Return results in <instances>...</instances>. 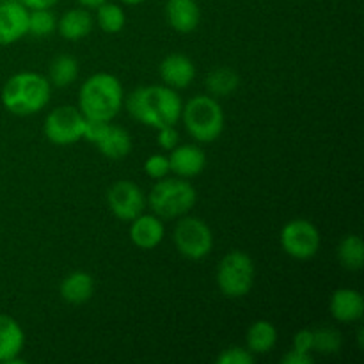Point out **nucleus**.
Here are the masks:
<instances>
[{"instance_id":"1","label":"nucleus","mask_w":364,"mask_h":364,"mask_svg":"<svg viewBox=\"0 0 364 364\" xmlns=\"http://www.w3.org/2000/svg\"><path fill=\"white\" fill-rule=\"evenodd\" d=\"M127 110L137 123L149 128L174 127L181 117L180 95L164 84L142 85L127 96Z\"/></svg>"},{"instance_id":"2","label":"nucleus","mask_w":364,"mask_h":364,"mask_svg":"<svg viewBox=\"0 0 364 364\" xmlns=\"http://www.w3.org/2000/svg\"><path fill=\"white\" fill-rule=\"evenodd\" d=\"M124 89L119 78L107 71L91 75L78 92V109L85 119L112 121L123 109Z\"/></svg>"},{"instance_id":"3","label":"nucleus","mask_w":364,"mask_h":364,"mask_svg":"<svg viewBox=\"0 0 364 364\" xmlns=\"http://www.w3.org/2000/svg\"><path fill=\"white\" fill-rule=\"evenodd\" d=\"M52 98V84L36 71L14 73L2 87V105L14 116H32L45 109Z\"/></svg>"},{"instance_id":"4","label":"nucleus","mask_w":364,"mask_h":364,"mask_svg":"<svg viewBox=\"0 0 364 364\" xmlns=\"http://www.w3.org/2000/svg\"><path fill=\"white\" fill-rule=\"evenodd\" d=\"M149 208L160 219H180L187 215L198 203V191L185 178H162L156 180L146 198Z\"/></svg>"},{"instance_id":"5","label":"nucleus","mask_w":364,"mask_h":364,"mask_svg":"<svg viewBox=\"0 0 364 364\" xmlns=\"http://www.w3.org/2000/svg\"><path fill=\"white\" fill-rule=\"evenodd\" d=\"M185 130L194 141L213 142L223 135L226 116L219 100L210 95H198L188 100L181 109Z\"/></svg>"},{"instance_id":"6","label":"nucleus","mask_w":364,"mask_h":364,"mask_svg":"<svg viewBox=\"0 0 364 364\" xmlns=\"http://www.w3.org/2000/svg\"><path fill=\"white\" fill-rule=\"evenodd\" d=\"M255 262L244 251H230L217 265V288L228 299L247 297L255 287Z\"/></svg>"},{"instance_id":"7","label":"nucleus","mask_w":364,"mask_h":364,"mask_svg":"<svg viewBox=\"0 0 364 364\" xmlns=\"http://www.w3.org/2000/svg\"><path fill=\"white\" fill-rule=\"evenodd\" d=\"M173 242L185 259L201 262L213 249L212 228L199 217L183 215L174 226Z\"/></svg>"},{"instance_id":"8","label":"nucleus","mask_w":364,"mask_h":364,"mask_svg":"<svg viewBox=\"0 0 364 364\" xmlns=\"http://www.w3.org/2000/svg\"><path fill=\"white\" fill-rule=\"evenodd\" d=\"M84 139L95 144L98 151L110 160L124 159L132 151L130 132L110 121L85 119Z\"/></svg>"},{"instance_id":"9","label":"nucleus","mask_w":364,"mask_h":364,"mask_svg":"<svg viewBox=\"0 0 364 364\" xmlns=\"http://www.w3.org/2000/svg\"><path fill=\"white\" fill-rule=\"evenodd\" d=\"M279 242L283 251L290 258L311 259L318 255L320 245H322V235L318 228L308 219H294L288 220L279 233Z\"/></svg>"},{"instance_id":"10","label":"nucleus","mask_w":364,"mask_h":364,"mask_svg":"<svg viewBox=\"0 0 364 364\" xmlns=\"http://www.w3.org/2000/svg\"><path fill=\"white\" fill-rule=\"evenodd\" d=\"M84 127L85 116L78 107L60 105L48 112L43 124V134L52 144L70 146L84 139Z\"/></svg>"},{"instance_id":"11","label":"nucleus","mask_w":364,"mask_h":364,"mask_svg":"<svg viewBox=\"0 0 364 364\" xmlns=\"http://www.w3.org/2000/svg\"><path fill=\"white\" fill-rule=\"evenodd\" d=\"M107 205L112 215L123 223H130L144 212L146 194L137 183L130 180H119L107 192Z\"/></svg>"},{"instance_id":"12","label":"nucleus","mask_w":364,"mask_h":364,"mask_svg":"<svg viewBox=\"0 0 364 364\" xmlns=\"http://www.w3.org/2000/svg\"><path fill=\"white\" fill-rule=\"evenodd\" d=\"M28 34V9L20 0L0 2V46L13 45Z\"/></svg>"},{"instance_id":"13","label":"nucleus","mask_w":364,"mask_h":364,"mask_svg":"<svg viewBox=\"0 0 364 364\" xmlns=\"http://www.w3.org/2000/svg\"><path fill=\"white\" fill-rule=\"evenodd\" d=\"M128 235H130V240L135 247L142 249V251H151V249L159 247L166 237L164 219H160L155 213L142 212L141 215L130 220Z\"/></svg>"},{"instance_id":"14","label":"nucleus","mask_w":364,"mask_h":364,"mask_svg":"<svg viewBox=\"0 0 364 364\" xmlns=\"http://www.w3.org/2000/svg\"><path fill=\"white\" fill-rule=\"evenodd\" d=\"M159 75L164 85L174 89H187L196 78V66L191 57L183 53H169L159 66Z\"/></svg>"},{"instance_id":"15","label":"nucleus","mask_w":364,"mask_h":364,"mask_svg":"<svg viewBox=\"0 0 364 364\" xmlns=\"http://www.w3.org/2000/svg\"><path fill=\"white\" fill-rule=\"evenodd\" d=\"M167 159L171 171L185 180L199 176L206 167V153L196 144H178L171 149Z\"/></svg>"},{"instance_id":"16","label":"nucleus","mask_w":364,"mask_h":364,"mask_svg":"<svg viewBox=\"0 0 364 364\" xmlns=\"http://www.w3.org/2000/svg\"><path fill=\"white\" fill-rule=\"evenodd\" d=\"M329 313L336 322L354 323L364 315V299L354 288H340L329 299Z\"/></svg>"},{"instance_id":"17","label":"nucleus","mask_w":364,"mask_h":364,"mask_svg":"<svg viewBox=\"0 0 364 364\" xmlns=\"http://www.w3.org/2000/svg\"><path fill=\"white\" fill-rule=\"evenodd\" d=\"M166 18L169 27L178 34H191L201 21L198 0H167Z\"/></svg>"},{"instance_id":"18","label":"nucleus","mask_w":364,"mask_h":364,"mask_svg":"<svg viewBox=\"0 0 364 364\" xmlns=\"http://www.w3.org/2000/svg\"><path fill=\"white\" fill-rule=\"evenodd\" d=\"M25 347L23 327L9 315H0V363L13 364L20 361Z\"/></svg>"},{"instance_id":"19","label":"nucleus","mask_w":364,"mask_h":364,"mask_svg":"<svg viewBox=\"0 0 364 364\" xmlns=\"http://www.w3.org/2000/svg\"><path fill=\"white\" fill-rule=\"evenodd\" d=\"M59 294L63 301L71 306H82L95 295V279L85 270H75L60 281Z\"/></svg>"},{"instance_id":"20","label":"nucleus","mask_w":364,"mask_h":364,"mask_svg":"<svg viewBox=\"0 0 364 364\" xmlns=\"http://www.w3.org/2000/svg\"><path fill=\"white\" fill-rule=\"evenodd\" d=\"M92 27H95V20L85 7H75V9L66 11L57 20V32L60 34V38L68 39V41H80V39L87 38Z\"/></svg>"},{"instance_id":"21","label":"nucleus","mask_w":364,"mask_h":364,"mask_svg":"<svg viewBox=\"0 0 364 364\" xmlns=\"http://www.w3.org/2000/svg\"><path fill=\"white\" fill-rule=\"evenodd\" d=\"M277 343V329L269 320H256L245 334V348L252 355H263L274 350Z\"/></svg>"},{"instance_id":"22","label":"nucleus","mask_w":364,"mask_h":364,"mask_svg":"<svg viewBox=\"0 0 364 364\" xmlns=\"http://www.w3.org/2000/svg\"><path fill=\"white\" fill-rule=\"evenodd\" d=\"M238 85H240V77L237 71L228 66L215 68L206 77V89L213 98H226V96L233 95Z\"/></svg>"},{"instance_id":"23","label":"nucleus","mask_w":364,"mask_h":364,"mask_svg":"<svg viewBox=\"0 0 364 364\" xmlns=\"http://www.w3.org/2000/svg\"><path fill=\"white\" fill-rule=\"evenodd\" d=\"M338 259L341 267L350 272H359L364 263V244L359 235H347L338 245Z\"/></svg>"},{"instance_id":"24","label":"nucleus","mask_w":364,"mask_h":364,"mask_svg":"<svg viewBox=\"0 0 364 364\" xmlns=\"http://www.w3.org/2000/svg\"><path fill=\"white\" fill-rule=\"evenodd\" d=\"M50 84L55 87H68L78 78V63L71 55H57L50 63L48 77Z\"/></svg>"},{"instance_id":"25","label":"nucleus","mask_w":364,"mask_h":364,"mask_svg":"<svg viewBox=\"0 0 364 364\" xmlns=\"http://www.w3.org/2000/svg\"><path fill=\"white\" fill-rule=\"evenodd\" d=\"M127 23V14L123 7L112 2H103L102 6L96 7V25L102 28L105 34H117L124 28Z\"/></svg>"},{"instance_id":"26","label":"nucleus","mask_w":364,"mask_h":364,"mask_svg":"<svg viewBox=\"0 0 364 364\" xmlns=\"http://www.w3.org/2000/svg\"><path fill=\"white\" fill-rule=\"evenodd\" d=\"M343 345V338H341L340 331L333 329V327H322V329L313 331V352L318 354L331 355L338 354Z\"/></svg>"},{"instance_id":"27","label":"nucleus","mask_w":364,"mask_h":364,"mask_svg":"<svg viewBox=\"0 0 364 364\" xmlns=\"http://www.w3.org/2000/svg\"><path fill=\"white\" fill-rule=\"evenodd\" d=\"M57 31V18L50 9L28 11V34L46 38Z\"/></svg>"},{"instance_id":"28","label":"nucleus","mask_w":364,"mask_h":364,"mask_svg":"<svg viewBox=\"0 0 364 364\" xmlns=\"http://www.w3.org/2000/svg\"><path fill=\"white\" fill-rule=\"evenodd\" d=\"M144 173L146 176H149L151 180H162V178H166L167 174L171 173L167 155H164V153L149 155L144 162Z\"/></svg>"},{"instance_id":"29","label":"nucleus","mask_w":364,"mask_h":364,"mask_svg":"<svg viewBox=\"0 0 364 364\" xmlns=\"http://www.w3.org/2000/svg\"><path fill=\"white\" fill-rule=\"evenodd\" d=\"M217 364H252L255 355L245 347H228L217 355Z\"/></svg>"},{"instance_id":"30","label":"nucleus","mask_w":364,"mask_h":364,"mask_svg":"<svg viewBox=\"0 0 364 364\" xmlns=\"http://www.w3.org/2000/svg\"><path fill=\"white\" fill-rule=\"evenodd\" d=\"M156 132H159L156 134V142H159L160 149H164V151H171V149H174L180 144V134L176 130V124L174 127L159 128Z\"/></svg>"},{"instance_id":"31","label":"nucleus","mask_w":364,"mask_h":364,"mask_svg":"<svg viewBox=\"0 0 364 364\" xmlns=\"http://www.w3.org/2000/svg\"><path fill=\"white\" fill-rule=\"evenodd\" d=\"M294 348L301 352H313V329H301L294 336Z\"/></svg>"},{"instance_id":"32","label":"nucleus","mask_w":364,"mask_h":364,"mask_svg":"<svg viewBox=\"0 0 364 364\" xmlns=\"http://www.w3.org/2000/svg\"><path fill=\"white\" fill-rule=\"evenodd\" d=\"M313 361H315V359H313V355L309 354V352H301L295 350V348L288 350L287 354L283 355V359H281L283 364H311Z\"/></svg>"},{"instance_id":"33","label":"nucleus","mask_w":364,"mask_h":364,"mask_svg":"<svg viewBox=\"0 0 364 364\" xmlns=\"http://www.w3.org/2000/svg\"><path fill=\"white\" fill-rule=\"evenodd\" d=\"M28 11L32 9H52L59 0H20Z\"/></svg>"},{"instance_id":"34","label":"nucleus","mask_w":364,"mask_h":364,"mask_svg":"<svg viewBox=\"0 0 364 364\" xmlns=\"http://www.w3.org/2000/svg\"><path fill=\"white\" fill-rule=\"evenodd\" d=\"M77 2L80 4L82 7H85V9H96V7L102 6L107 0H77Z\"/></svg>"},{"instance_id":"35","label":"nucleus","mask_w":364,"mask_h":364,"mask_svg":"<svg viewBox=\"0 0 364 364\" xmlns=\"http://www.w3.org/2000/svg\"><path fill=\"white\" fill-rule=\"evenodd\" d=\"M123 4H127V6H139V4L146 2V0H121Z\"/></svg>"}]
</instances>
